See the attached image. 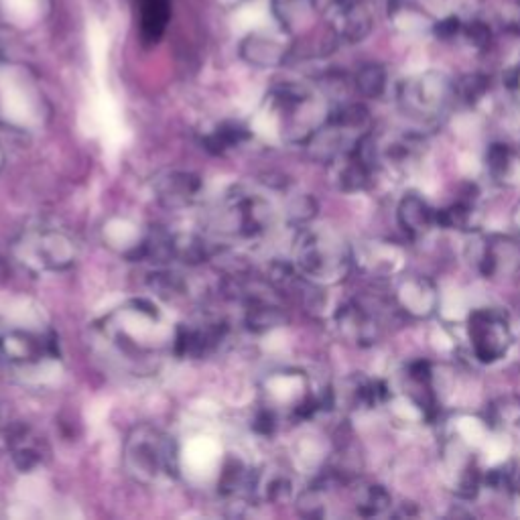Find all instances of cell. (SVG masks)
Wrapping results in <instances>:
<instances>
[{
    "mask_svg": "<svg viewBox=\"0 0 520 520\" xmlns=\"http://www.w3.org/2000/svg\"><path fill=\"white\" fill-rule=\"evenodd\" d=\"M122 462L126 474L145 488H165L179 474V447L157 425L143 423L128 433Z\"/></svg>",
    "mask_w": 520,
    "mask_h": 520,
    "instance_id": "6da1fadb",
    "label": "cell"
},
{
    "mask_svg": "<svg viewBox=\"0 0 520 520\" xmlns=\"http://www.w3.org/2000/svg\"><path fill=\"white\" fill-rule=\"evenodd\" d=\"M350 248L330 228H305L293 244V265L313 283H338L350 271Z\"/></svg>",
    "mask_w": 520,
    "mask_h": 520,
    "instance_id": "7a4b0ae2",
    "label": "cell"
},
{
    "mask_svg": "<svg viewBox=\"0 0 520 520\" xmlns=\"http://www.w3.org/2000/svg\"><path fill=\"white\" fill-rule=\"evenodd\" d=\"M277 220L275 206L265 195L236 187L212 212V226L218 234L238 240L265 236Z\"/></svg>",
    "mask_w": 520,
    "mask_h": 520,
    "instance_id": "3957f363",
    "label": "cell"
},
{
    "mask_svg": "<svg viewBox=\"0 0 520 520\" xmlns=\"http://www.w3.org/2000/svg\"><path fill=\"white\" fill-rule=\"evenodd\" d=\"M19 263L39 273H61L76 265V240L57 228L27 230L15 244Z\"/></svg>",
    "mask_w": 520,
    "mask_h": 520,
    "instance_id": "277c9868",
    "label": "cell"
},
{
    "mask_svg": "<svg viewBox=\"0 0 520 520\" xmlns=\"http://www.w3.org/2000/svg\"><path fill=\"white\" fill-rule=\"evenodd\" d=\"M57 356L55 338L33 328H9L0 325V360L29 368Z\"/></svg>",
    "mask_w": 520,
    "mask_h": 520,
    "instance_id": "5b68a950",
    "label": "cell"
},
{
    "mask_svg": "<svg viewBox=\"0 0 520 520\" xmlns=\"http://www.w3.org/2000/svg\"><path fill=\"white\" fill-rule=\"evenodd\" d=\"M470 340L476 356L482 362H496L502 358L512 342L508 321L504 313L496 309H478L468 321Z\"/></svg>",
    "mask_w": 520,
    "mask_h": 520,
    "instance_id": "8992f818",
    "label": "cell"
},
{
    "mask_svg": "<svg viewBox=\"0 0 520 520\" xmlns=\"http://www.w3.org/2000/svg\"><path fill=\"white\" fill-rule=\"evenodd\" d=\"M228 323L218 317H204L175 330L173 350L179 356L202 358L216 352L228 340Z\"/></svg>",
    "mask_w": 520,
    "mask_h": 520,
    "instance_id": "52a82bcc",
    "label": "cell"
},
{
    "mask_svg": "<svg viewBox=\"0 0 520 520\" xmlns=\"http://www.w3.org/2000/svg\"><path fill=\"white\" fill-rule=\"evenodd\" d=\"M202 179L191 171H165L153 181L157 202L167 210H185L200 200Z\"/></svg>",
    "mask_w": 520,
    "mask_h": 520,
    "instance_id": "ba28073f",
    "label": "cell"
},
{
    "mask_svg": "<svg viewBox=\"0 0 520 520\" xmlns=\"http://www.w3.org/2000/svg\"><path fill=\"white\" fill-rule=\"evenodd\" d=\"M3 437H5V445L11 453L13 464L21 472H33L45 464L49 449H47L43 437L37 435L31 427H27L23 423H17V425L9 423Z\"/></svg>",
    "mask_w": 520,
    "mask_h": 520,
    "instance_id": "9c48e42d",
    "label": "cell"
},
{
    "mask_svg": "<svg viewBox=\"0 0 520 520\" xmlns=\"http://www.w3.org/2000/svg\"><path fill=\"white\" fill-rule=\"evenodd\" d=\"M340 334L354 344H374L380 334V323L374 313L368 311L360 301H352L340 307L336 315Z\"/></svg>",
    "mask_w": 520,
    "mask_h": 520,
    "instance_id": "30bf717a",
    "label": "cell"
},
{
    "mask_svg": "<svg viewBox=\"0 0 520 520\" xmlns=\"http://www.w3.org/2000/svg\"><path fill=\"white\" fill-rule=\"evenodd\" d=\"M399 222L413 238H419L431 230V226L437 222L435 212L417 195H409L403 200L399 208Z\"/></svg>",
    "mask_w": 520,
    "mask_h": 520,
    "instance_id": "8fae6325",
    "label": "cell"
},
{
    "mask_svg": "<svg viewBox=\"0 0 520 520\" xmlns=\"http://www.w3.org/2000/svg\"><path fill=\"white\" fill-rule=\"evenodd\" d=\"M141 33L147 41H157L169 21L171 0H139Z\"/></svg>",
    "mask_w": 520,
    "mask_h": 520,
    "instance_id": "7c38bea8",
    "label": "cell"
},
{
    "mask_svg": "<svg viewBox=\"0 0 520 520\" xmlns=\"http://www.w3.org/2000/svg\"><path fill=\"white\" fill-rule=\"evenodd\" d=\"M401 303H403L405 311H411L419 317L429 315L435 305V291H433L431 283H427L423 279L405 281V285L401 287Z\"/></svg>",
    "mask_w": 520,
    "mask_h": 520,
    "instance_id": "4fadbf2b",
    "label": "cell"
},
{
    "mask_svg": "<svg viewBox=\"0 0 520 520\" xmlns=\"http://www.w3.org/2000/svg\"><path fill=\"white\" fill-rule=\"evenodd\" d=\"M242 55L246 61L258 65V68H271V65H277L283 59V49L269 39L250 37L242 45Z\"/></svg>",
    "mask_w": 520,
    "mask_h": 520,
    "instance_id": "5bb4252c",
    "label": "cell"
},
{
    "mask_svg": "<svg viewBox=\"0 0 520 520\" xmlns=\"http://www.w3.org/2000/svg\"><path fill=\"white\" fill-rule=\"evenodd\" d=\"M248 137H250V133L242 124L226 122V124L218 126L214 133L206 139V147L214 153H224V151H230V149L242 145Z\"/></svg>",
    "mask_w": 520,
    "mask_h": 520,
    "instance_id": "9a60e30c",
    "label": "cell"
},
{
    "mask_svg": "<svg viewBox=\"0 0 520 520\" xmlns=\"http://www.w3.org/2000/svg\"><path fill=\"white\" fill-rule=\"evenodd\" d=\"M390 498L380 486H364L356 494V510L360 516H376L388 506Z\"/></svg>",
    "mask_w": 520,
    "mask_h": 520,
    "instance_id": "2e32d148",
    "label": "cell"
},
{
    "mask_svg": "<svg viewBox=\"0 0 520 520\" xmlns=\"http://www.w3.org/2000/svg\"><path fill=\"white\" fill-rule=\"evenodd\" d=\"M435 216H437V224L445 228H464L470 220V208L464 204H455L447 210L437 212Z\"/></svg>",
    "mask_w": 520,
    "mask_h": 520,
    "instance_id": "e0dca14e",
    "label": "cell"
},
{
    "mask_svg": "<svg viewBox=\"0 0 520 520\" xmlns=\"http://www.w3.org/2000/svg\"><path fill=\"white\" fill-rule=\"evenodd\" d=\"M494 417L498 423H518L520 421V399H502L500 407H494Z\"/></svg>",
    "mask_w": 520,
    "mask_h": 520,
    "instance_id": "ac0fdd59",
    "label": "cell"
},
{
    "mask_svg": "<svg viewBox=\"0 0 520 520\" xmlns=\"http://www.w3.org/2000/svg\"><path fill=\"white\" fill-rule=\"evenodd\" d=\"M358 86L366 96H378L382 90V74L376 70H364L358 78Z\"/></svg>",
    "mask_w": 520,
    "mask_h": 520,
    "instance_id": "d6986e66",
    "label": "cell"
},
{
    "mask_svg": "<svg viewBox=\"0 0 520 520\" xmlns=\"http://www.w3.org/2000/svg\"><path fill=\"white\" fill-rule=\"evenodd\" d=\"M488 161H490V169H492L494 173H504V169L508 167V161H510V153H508L506 147L494 145V147L490 149Z\"/></svg>",
    "mask_w": 520,
    "mask_h": 520,
    "instance_id": "ffe728a7",
    "label": "cell"
},
{
    "mask_svg": "<svg viewBox=\"0 0 520 520\" xmlns=\"http://www.w3.org/2000/svg\"><path fill=\"white\" fill-rule=\"evenodd\" d=\"M9 427V419H7V413L3 409V405H0V435L5 433V429Z\"/></svg>",
    "mask_w": 520,
    "mask_h": 520,
    "instance_id": "44dd1931",
    "label": "cell"
},
{
    "mask_svg": "<svg viewBox=\"0 0 520 520\" xmlns=\"http://www.w3.org/2000/svg\"><path fill=\"white\" fill-rule=\"evenodd\" d=\"M5 161H7V157H5V149L0 147V173H3V169H5Z\"/></svg>",
    "mask_w": 520,
    "mask_h": 520,
    "instance_id": "7402d4cb",
    "label": "cell"
},
{
    "mask_svg": "<svg viewBox=\"0 0 520 520\" xmlns=\"http://www.w3.org/2000/svg\"><path fill=\"white\" fill-rule=\"evenodd\" d=\"M516 224L520 226V206H518V210H516Z\"/></svg>",
    "mask_w": 520,
    "mask_h": 520,
    "instance_id": "603a6c76",
    "label": "cell"
}]
</instances>
